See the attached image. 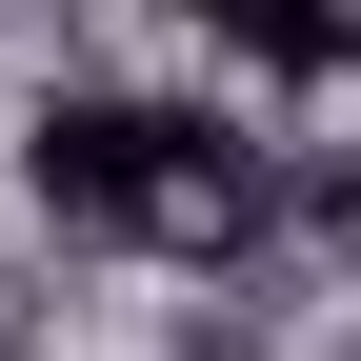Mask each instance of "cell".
Here are the masks:
<instances>
[{"instance_id":"obj_4","label":"cell","mask_w":361,"mask_h":361,"mask_svg":"<svg viewBox=\"0 0 361 361\" xmlns=\"http://www.w3.org/2000/svg\"><path fill=\"white\" fill-rule=\"evenodd\" d=\"M341 361H361V322H341Z\"/></svg>"},{"instance_id":"obj_1","label":"cell","mask_w":361,"mask_h":361,"mask_svg":"<svg viewBox=\"0 0 361 361\" xmlns=\"http://www.w3.org/2000/svg\"><path fill=\"white\" fill-rule=\"evenodd\" d=\"M20 201L80 261H241L281 221V141L241 101H180V80H40L20 101Z\"/></svg>"},{"instance_id":"obj_3","label":"cell","mask_w":361,"mask_h":361,"mask_svg":"<svg viewBox=\"0 0 361 361\" xmlns=\"http://www.w3.org/2000/svg\"><path fill=\"white\" fill-rule=\"evenodd\" d=\"M0 180H20V121H0Z\"/></svg>"},{"instance_id":"obj_2","label":"cell","mask_w":361,"mask_h":361,"mask_svg":"<svg viewBox=\"0 0 361 361\" xmlns=\"http://www.w3.org/2000/svg\"><path fill=\"white\" fill-rule=\"evenodd\" d=\"M221 80H361V0H180Z\"/></svg>"}]
</instances>
